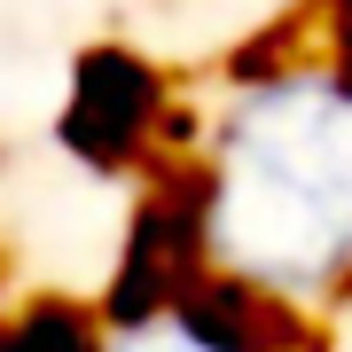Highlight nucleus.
Instances as JSON below:
<instances>
[{
    "instance_id": "f257e3e1",
    "label": "nucleus",
    "mask_w": 352,
    "mask_h": 352,
    "mask_svg": "<svg viewBox=\"0 0 352 352\" xmlns=\"http://www.w3.org/2000/svg\"><path fill=\"white\" fill-rule=\"evenodd\" d=\"M204 180L219 274H243L289 305L352 289V78H251Z\"/></svg>"
},
{
    "instance_id": "f03ea898",
    "label": "nucleus",
    "mask_w": 352,
    "mask_h": 352,
    "mask_svg": "<svg viewBox=\"0 0 352 352\" xmlns=\"http://www.w3.org/2000/svg\"><path fill=\"white\" fill-rule=\"evenodd\" d=\"M173 133V94L164 78L126 47H94L78 63V87H71V110H63V141L71 157L102 164V173H126Z\"/></svg>"
},
{
    "instance_id": "7ed1b4c3",
    "label": "nucleus",
    "mask_w": 352,
    "mask_h": 352,
    "mask_svg": "<svg viewBox=\"0 0 352 352\" xmlns=\"http://www.w3.org/2000/svg\"><path fill=\"white\" fill-rule=\"evenodd\" d=\"M110 352H212V344H196L188 329L164 314V321H149V329H118V344H110Z\"/></svg>"
}]
</instances>
